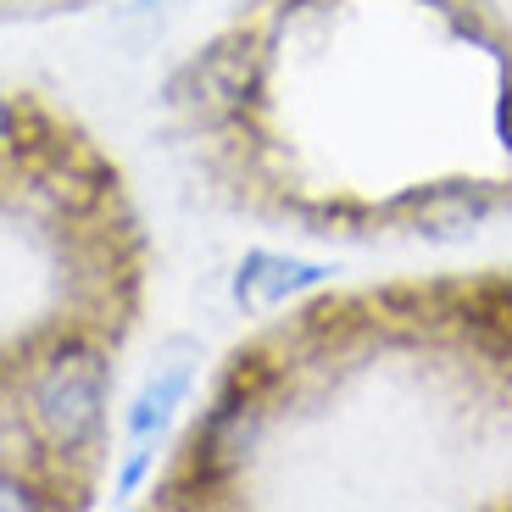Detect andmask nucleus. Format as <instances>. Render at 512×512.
<instances>
[{
	"label": "nucleus",
	"mask_w": 512,
	"mask_h": 512,
	"mask_svg": "<svg viewBox=\"0 0 512 512\" xmlns=\"http://www.w3.org/2000/svg\"><path fill=\"white\" fill-rule=\"evenodd\" d=\"M28 412H34V429L51 451H67V457L84 451L101 435V418H106V357L84 340L56 346L34 379Z\"/></svg>",
	"instance_id": "1"
},
{
	"label": "nucleus",
	"mask_w": 512,
	"mask_h": 512,
	"mask_svg": "<svg viewBox=\"0 0 512 512\" xmlns=\"http://www.w3.org/2000/svg\"><path fill=\"white\" fill-rule=\"evenodd\" d=\"M256 84H262V45H256V34H223L167 78V106L179 117H190L195 128L201 123L218 128L234 112H245Z\"/></svg>",
	"instance_id": "2"
},
{
	"label": "nucleus",
	"mask_w": 512,
	"mask_h": 512,
	"mask_svg": "<svg viewBox=\"0 0 512 512\" xmlns=\"http://www.w3.org/2000/svg\"><path fill=\"white\" fill-rule=\"evenodd\" d=\"M195 362H201V351H195L190 340H167L162 357H156V368L145 373V384H140V396H134V407H128V435H134V440L162 435L167 418H173V407L190 396Z\"/></svg>",
	"instance_id": "3"
},
{
	"label": "nucleus",
	"mask_w": 512,
	"mask_h": 512,
	"mask_svg": "<svg viewBox=\"0 0 512 512\" xmlns=\"http://www.w3.org/2000/svg\"><path fill=\"white\" fill-rule=\"evenodd\" d=\"M329 273L334 268H323V262H301V256H279V251H251L240 262V273H234V301H240L245 312H273V307H284L290 295L323 284Z\"/></svg>",
	"instance_id": "4"
},
{
	"label": "nucleus",
	"mask_w": 512,
	"mask_h": 512,
	"mask_svg": "<svg viewBox=\"0 0 512 512\" xmlns=\"http://www.w3.org/2000/svg\"><path fill=\"white\" fill-rule=\"evenodd\" d=\"M401 212L412 234H462L490 212V190L485 184H435V190L407 195Z\"/></svg>",
	"instance_id": "5"
},
{
	"label": "nucleus",
	"mask_w": 512,
	"mask_h": 512,
	"mask_svg": "<svg viewBox=\"0 0 512 512\" xmlns=\"http://www.w3.org/2000/svg\"><path fill=\"white\" fill-rule=\"evenodd\" d=\"M28 507H45V496H39L28 479L0 474V512H28Z\"/></svg>",
	"instance_id": "6"
},
{
	"label": "nucleus",
	"mask_w": 512,
	"mask_h": 512,
	"mask_svg": "<svg viewBox=\"0 0 512 512\" xmlns=\"http://www.w3.org/2000/svg\"><path fill=\"white\" fill-rule=\"evenodd\" d=\"M12 145H17V112H12V101L0 95V156L12 151Z\"/></svg>",
	"instance_id": "7"
},
{
	"label": "nucleus",
	"mask_w": 512,
	"mask_h": 512,
	"mask_svg": "<svg viewBox=\"0 0 512 512\" xmlns=\"http://www.w3.org/2000/svg\"><path fill=\"white\" fill-rule=\"evenodd\" d=\"M507 128H512V95H507Z\"/></svg>",
	"instance_id": "8"
}]
</instances>
